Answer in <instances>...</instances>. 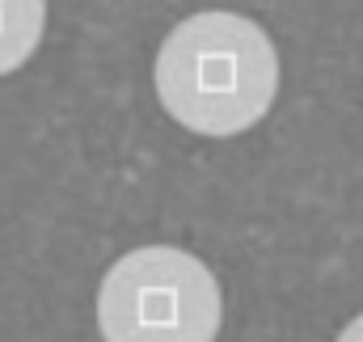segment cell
Wrapping results in <instances>:
<instances>
[{"mask_svg":"<svg viewBox=\"0 0 363 342\" xmlns=\"http://www.w3.org/2000/svg\"><path fill=\"white\" fill-rule=\"evenodd\" d=\"M157 97L199 136L250 131L279 93V55L267 30L237 13H194L157 51Z\"/></svg>","mask_w":363,"mask_h":342,"instance_id":"6da1fadb","label":"cell"},{"mask_svg":"<svg viewBox=\"0 0 363 342\" xmlns=\"http://www.w3.org/2000/svg\"><path fill=\"white\" fill-rule=\"evenodd\" d=\"M338 342H363V313L347 326V330H342V334H338Z\"/></svg>","mask_w":363,"mask_h":342,"instance_id":"277c9868","label":"cell"},{"mask_svg":"<svg viewBox=\"0 0 363 342\" xmlns=\"http://www.w3.org/2000/svg\"><path fill=\"white\" fill-rule=\"evenodd\" d=\"M220 313L216 275L174 246L123 254L97 292V326L106 342H216Z\"/></svg>","mask_w":363,"mask_h":342,"instance_id":"7a4b0ae2","label":"cell"},{"mask_svg":"<svg viewBox=\"0 0 363 342\" xmlns=\"http://www.w3.org/2000/svg\"><path fill=\"white\" fill-rule=\"evenodd\" d=\"M47 4L43 0H0V77L21 68L43 38Z\"/></svg>","mask_w":363,"mask_h":342,"instance_id":"3957f363","label":"cell"}]
</instances>
